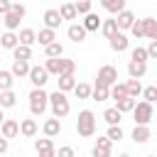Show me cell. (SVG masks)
I'll return each mask as SVG.
<instances>
[{
	"label": "cell",
	"mask_w": 157,
	"mask_h": 157,
	"mask_svg": "<svg viewBox=\"0 0 157 157\" xmlns=\"http://www.w3.org/2000/svg\"><path fill=\"white\" fill-rule=\"evenodd\" d=\"M49 108H52V118L61 120V118H66V115H69V110H71V103H69L66 93H61V91H54V93H49Z\"/></svg>",
	"instance_id": "1"
},
{
	"label": "cell",
	"mask_w": 157,
	"mask_h": 157,
	"mask_svg": "<svg viewBox=\"0 0 157 157\" xmlns=\"http://www.w3.org/2000/svg\"><path fill=\"white\" fill-rule=\"evenodd\" d=\"M27 98H29V113L32 115H44V110L49 108V93L44 88H32Z\"/></svg>",
	"instance_id": "2"
},
{
	"label": "cell",
	"mask_w": 157,
	"mask_h": 157,
	"mask_svg": "<svg viewBox=\"0 0 157 157\" xmlns=\"http://www.w3.org/2000/svg\"><path fill=\"white\" fill-rule=\"evenodd\" d=\"M76 132L81 135V137H91L93 132H96V115H93V110H81L78 113V120H76Z\"/></svg>",
	"instance_id": "3"
},
{
	"label": "cell",
	"mask_w": 157,
	"mask_h": 157,
	"mask_svg": "<svg viewBox=\"0 0 157 157\" xmlns=\"http://www.w3.org/2000/svg\"><path fill=\"white\" fill-rule=\"evenodd\" d=\"M118 83V69L113 64H105L98 69V76H96V86H103V88H113Z\"/></svg>",
	"instance_id": "4"
},
{
	"label": "cell",
	"mask_w": 157,
	"mask_h": 157,
	"mask_svg": "<svg viewBox=\"0 0 157 157\" xmlns=\"http://www.w3.org/2000/svg\"><path fill=\"white\" fill-rule=\"evenodd\" d=\"M132 118H135V125H150V120L155 118V110H152L150 103L137 101V105H135V110H132Z\"/></svg>",
	"instance_id": "5"
},
{
	"label": "cell",
	"mask_w": 157,
	"mask_h": 157,
	"mask_svg": "<svg viewBox=\"0 0 157 157\" xmlns=\"http://www.w3.org/2000/svg\"><path fill=\"white\" fill-rule=\"evenodd\" d=\"M91 155H93V157H113V142H110L105 135H103V137H98V140L93 142Z\"/></svg>",
	"instance_id": "6"
},
{
	"label": "cell",
	"mask_w": 157,
	"mask_h": 157,
	"mask_svg": "<svg viewBox=\"0 0 157 157\" xmlns=\"http://www.w3.org/2000/svg\"><path fill=\"white\" fill-rule=\"evenodd\" d=\"M34 150H37L39 157H56L54 140H49V137H39V140H34Z\"/></svg>",
	"instance_id": "7"
},
{
	"label": "cell",
	"mask_w": 157,
	"mask_h": 157,
	"mask_svg": "<svg viewBox=\"0 0 157 157\" xmlns=\"http://www.w3.org/2000/svg\"><path fill=\"white\" fill-rule=\"evenodd\" d=\"M27 78L32 81V86H34V88H44V83L49 81V74H47V69H44V66H32Z\"/></svg>",
	"instance_id": "8"
},
{
	"label": "cell",
	"mask_w": 157,
	"mask_h": 157,
	"mask_svg": "<svg viewBox=\"0 0 157 157\" xmlns=\"http://www.w3.org/2000/svg\"><path fill=\"white\" fill-rule=\"evenodd\" d=\"M113 20H115V25H118V32H125V29H130V27L135 25V15H132V10H123V12L115 15Z\"/></svg>",
	"instance_id": "9"
},
{
	"label": "cell",
	"mask_w": 157,
	"mask_h": 157,
	"mask_svg": "<svg viewBox=\"0 0 157 157\" xmlns=\"http://www.w3.org/2000/svg\"><path fill=\"white\" fill-rule=\"evenodd\" d=\"M0 135H2L5 140L17 137V135H20V123H17V120H12V118H5V123L0 125Z\"/></svg>",
	"instance_id": "10"
},
{
	"label": "cell",
	"mask_w": 157,
	"mask_h": 157,
	"mask_svg": "<svg viewBox=\"0 0 157 157\" xmlns=\"http://www.w3.org/2000/svg\"><path fill=\"white\" fill-rule=\"evenodd\" d=\"M61 22H64V20H61L59 10H54V7L44 10V27H47V29H54V32H56V27H59Z\"/></svg>",
	"instance_id": "11"
},
{
	"label": "cell",
	"mask_w": 157,
	"mask_h": 157,
	"mask_svg": "<svg viewBox=\"0 0 157 157\" xmlns=\"http://www.w3.org/2000/svg\"><path fill=\"white\" fill-rule=\"evenodd\" d=\"M66 34H69V39L74 42V44H81L83 39H86V29H83V25L81 22H74V25H69V29H66Z\"/></svg>",
	"instance_id": "12"
},
{
	"label": "cell",
	"mask_w": 157,
	"mask_h": 157,
	"mask_svg": "<svg viewBox=\"0 0 157 157\" xmlns=\"http://www.w3.org/2000/svg\"><path fill=\"white\" fill-rule=\"evenodd\" d=\"M108 44H110V49H113V52H118V54H120V52H125V49L130 47V39H128V34H125V32H118L115 37H110V39H108Z\"/></svg>",
	"instance_id": "13"
},
{
	"label": "cell",
	"mask_w": 157,
	"mask_h": 157,
	"mask_svg": "<svg viewBox=\"0 0 157 157\" xmlns=\"http://www.w3.org/2000/svg\"><path fill=\"white\" fill-rule=\"evenodd\" d=\"M42 130H44V137H56L59 132H61V120H56V118H47L44 120V125H42Z\"/></svg>",
	"instance_id": "14"
},
{
	"label": "cell",
	"mask_w": 157,
	"mask_h": 157,
	"mask_svg": "<svg viewBox=\"0 0 157 157\" xmlns=\"http://www.w3.org/2000/svg\"><path fill=\"white\" fill-rule=\"evenodd\" d=\"M150 137H152V132H150L147 125H135V128H132V142H135V145H145Z\"/></svg>",
	"instance_id": "15"
},
{
	"label": "cell",
	"mask_w": 157,
	"mask_h": 157,
	"mask_svg": "<svg viewBox=\"0 0 157 157\" xmlns=\"http://www.w3.org/2000/svg\"><path fill=\"white\" fill-rule=\"evenodd\" d=\"M17 39H20V47H29L32 49V44H37V32L29 29V27H25V29H20Z\"/></svg>",
	"instance_id": "16"
},
{
	"label": "cell",
	"mask_w": 157,
	"mask_h": 157,
	"mask_svg": "<svg viewBox=\"0 0 157 157\" xmlns=\"http://www.w3.org/2000/svg\"><path fill=\"white\" fill-rule=\"evenodd\" d=\"M37 130H39V125H37L34 118H25V120L20 123V135H25V137H34Z\"/></svg>",
	"instance_id": "17"
},
{
	"label": "cell",
	"mask_w": 157,
	"mask_h": 157,
	"mask_svg": "<svg viewBox=\"0 0 157 157\" xmlns=\"http://www.w3.org/2000/svg\"><path fill=\"white\" fill-rule=\"evenodd\" d=\"M101 7L108 10V12H113V15H120L123 10H128L125 0H101Z\"/></svg>",
	"instance_id": "18"
},
{
	"label": "cell",
	"mask_w": 157,
	"mask_h": 157,
	"mask_svg": "<svg viewBox=\"0 0 157 157\" xmlns=\"http://www.w3.org/2000/svg\"><path fill=\"white\" fill-rule=\"evenodd\" d=\"M81 25H83V29H86V32H96V29H101L103 20H101L96 12H88V15L83 17V22H81Z\"/></svg>",
	"instance_id": "19"
},
{
	"label": "cell",
	"mask_w": 157,
	"mask_h": 157,
	"mask_svg": "<svg viewBox=\"0 0 157 157\" xmlns=\"http://www.w3.org/2000/svg\"><path fill=\"white\" fill-rule=\"evenodd\" d=\"M29 61H12V69H10V74L15 76V78H27L29 76Z\"/></svg>",
	"instance_id": "20"
},
{
	"label": "cell",
	"mask_w": 157,
	"mask_h": 157,
	"mask_svg": "<svg viewBox=\"0 0 157 157\" xmlns=\"http://www.w3.org/2000/svg\"><path fill=\"white\" fill-rule=\"evenodd\" d=\"M128 74H130V78L140 81V78L147 74V64H140V61H128Z\"/></svg>",
	"instance_id": "21"
},
{
	"label": "cell",
	"mask_w": 157,
	"mask_h": 157,
	"mask_svg": "<svg viewBox=\"0 0 157 157\" xmlns=\"http://www.w3.org/2000/svg\"><path fill=\"white\" fill-rule=\"evenodd\" d=\"M37 42H39V44H42V47L47 49L49 44H54V42H56V32H54V29H47V27H44V29H39V32H37Z\"/></svg>",
	"instance_id": "22"
},
{
	"label": "cell",
	"mask_w": 157,
	"mask_h": 157,
	"mask_svg": "<svg viewBox=\"0 0 157 157\" xmlns=\"http://www.w3.org/2000/svg\"><path fill=\"white\" fill-rule=\"evenodd\" d=\"M142 27H145V37L150 42H157V20L155 17H145L142 20Z\"/></svg>",
	"instance_id": "23"
},
{
	"label": "cell",
	"mask_w": 157,
	"mask_h": 157,
	"mask_svg": "<svg viewBox=\"0 0 157 157\" xmlns=\"http://www.w3.org/2000/svg\"><path fill=\"white\" fill-rule=\"evenodd\" d=\"M20 44V39H17V34L15 32H2V37H0V47H5V49H15Z\"/></svg>",
	"instance_id": "24"
},
{
	"label": "cell",
	"mask_w": 157,
	"mask_h": 157,
	"mask_svg": "<svg viewBox=\"0 0 157 157\" xmlns=\"http://www.w3.org/2000/svg\"><path fill=\"white\" fill-rule=\"evenodd\" d=\"M103 120L108 123V128H113V125H120L123 115L118 113V108H105V113H103Z\"/></svg>",
	"instance_id": "25"
},
{
	"label": "cell",
	"mask_w": 157,
	"mask_h": 157,
	"mask_svg": "<svg viewBox=\"0 0 157 157\" xmlns=\"http://www.w3.org/2000/svg\"><path fill=\"white\" fill-rule=\"evenodd\" d=\"M12 59H15V61H29V59H32V49L17 44V47L12 49Z\"/></svg>",
	"instance_id": "26"
},
{
	"label": "cell",
	"mask_w": 157,
	"mask_h": 157,
	"mask_svg": "<svg viewBox=\"0 0 157 157\" xmlns=\"http://www.w3.org/2000/svg\"><path fill=\"white\" fill-rule=\"evenodd\" d=\"M56 81H59L56 91H61V93H66V91H74V88H76V78H74V76H59Z\"/></svg>",
	"instance_id": "27"
},
{
	"label": "cell",
	"mask_w": 157,
	"mask_h": 157,
	"mask_svg": "<svg viewBox=\"0 0 157 157\" xmlns=\"http://www.w3.org/2000/svg\"><path fill=\"white\" fill-rule=\"evenodd\" d=\"M12 83H15V76L5 69H0V93L2 91H12Z\"/></svg>",
	"instance_id": "28"
},
{
	"label": "cell",
	"mask_w": 157,
	"mask_h": 157,
	"mask_svg": "<svg viewBox=\"0 0 157 157\" xmlns=\"http://www.w3.org/2000/svg\"><path fill=\"white\" fill-rule=\"evenodd\" d=\"M20 20H22L20 15L10 12V15H5V17H2V25H5V29H7V32H15V29L20 27Z\"/></svg>",
	"instance_id": "29"
},
{
	"label": "cell",
	"mask_w": 157,
	"mask_h": 157,
	"mask_svg": "<svg viewBox=\"0 0 157 157\" xmlns=\"http://www.w3.org/2000/svg\"><path fill=\"white\" fill-rule=\"evenodd\" d=\"M101 32H103V37H105V39L115 37V34H118V25H115V20H103V25H101Z\"/></svg>",
	"instance_id": "30"
},
{
	"label": "cell",
	"mask_w": 157,
	"mask_h": 157,
	"mask_svg": "<svg viewBox=\"0 0 157 157\" xmlns=\"http://www.w3.org/2000/svg\"><path fill=\"white\" fill-rule=\"evenodd\" d=\"M125 88H128V98H135V101H137V96H142V83L135 81V78H130V81L125 83Z\"/></svg>",
	"instance_id": "31"
},
{
	"label": "cell",
	"mask_w": 157,
	"mask_h": 157,
	"mask_svg": "<svg viewBox=\"0 0 157 157\" xmlns=\"http://www.w3.org/2000/svg\"><path fill=\"white\" fill-rule=\"evenodd\" d=\"M59 15H61V20H76V17H78L74 2H64V5L59 7Z\"/></svg>",
	"instance_id": "32"
},
{
	"label": "cell",
	"mask_w": 157,
	"mask_h": 157,
	"mask_svg": "<svg viewBox=\"0 0 157 157\" xmlns=\"http://www.w3.org/2000/svg\"><path fill=\"white\" fill-rule=\"evenodd\" d=\"M110 98H113L115 103H120L123 98H128V88H125V83H115V86L110 88Z\"/></svg>",
	"instance_id": "33"
},
{
	"label": "cell",
	"mask_w": 157,
	"mask_h": 157,
	"mask_svg": "<svg viewBox=\"0 0 157 157\" xmlns=\"http://www.w3.org/2000/svg\"><path fill=\"white\" fill-rule=\"evenodd\" d=\"M15 103H17L15 91H2V93H0V108H12Z\"/></svg>",
	"instance_id": "34"
},
{
	"label": "cell",
	"mask_w": 157,
	"mask_h": 157,
	"mask_svg": "<svg viewBox=\"0 0 157 157\" xmlns=\"http://www.w3.org/2000/svg\"><path fill=\"white\" fill-rule=\"evenodd\" d=\"M135 105H137V101L135 98H123L120 103H115V108H118V113L123 115V113H132L135 110Z\"/></svg>",
	"instance_id": "35"
},
{
	"label": "cell",
	"mask_w": 157,
	"mask_h": 157,
	"mask_svg": "<svg viewBox=\"0 0 157 157\" xmlns=\"http://www.w3.org/2000/svg\"><path fill=\"white\" fill-rule=\"evenodd\" d=\"M44 54H47V59H61V54H64V47H61L59 42H54V44H49V47L44 49Z\"/></svg>",
	"instance_id": "36"
},
{
	"label": "cell",
	"mask_w": 157,
	"mask_h": 157,
	"mask_svg": "<svg viewBox=\"0 0 157 157\" xmlns=\"http://www.w3.org/2000/svg\"><path fill=\"white\" fill-rule=\"evenodd\" d=\"M91 98L93 101H108L110 98V88H103V86H93V91H91Z\"/></svg>",
	"instance_id": "37"
},
{
	"label": "cell",
	"mask_w": 157,
	"mask_h": 157,
	"mask_svg": "<svg viewBox=\"0 0 157 157\" xmlns=\"http://www.w3.org/2000/svg\"><path fill=\"white\" fill-rule=\"evenodd\" d=\"M130 61H140V64H147V49L145 47H135L130 52Z\"/></svg>",
	"instance_id": "38"
},
{
	"label": "cell",
	"mask_w": 157,
	"mask_h": 157,
	"mask_svg": "<svg viewBox=\"0 0 157 157\" xmlns=\"http://www.w3.org/2000/svg\"><path fill=\"white\" fill-rule=\"evenodd\" d=\"M105 137H108L110 142H120V140L125 137V132H123V128H120V125H113V128H108Z\"/></svg>",
	"instance_id": "39"
},
{
	"label": "cell",
	"mask_w": 157,
	"mask_h": 157,
	"mask_svg": "<svg viewBox=\"0 0 157 157\" xmlns=\"http://www.w3.org/2000/svg\"><path fill=\"white\" fill-rule=\"evenodd\" d=\"M44 69H47V74H54V76H59V74H61V59H47Z\"/></svg>",
	"instance_id": "40"
},
{
	"label": "cell",
	"mask_w": 157,
	"mask_h": 157,
	"mask_svg": "<svg viewBox=\"0 0 157 157\" xmlns=\"http://www.w3.org/2000/svg\"><path fill=\"white\" fill-rule=\"evenodd\" d=\"M76 71V61L74 59H61V74L59 76H74Z\"/></svg>",
	"instance_id": "41"
},
{
	"label": "cell",
	"mask_w": 157,
	"mask_h": 157,
	"mask_svg": "<svg viewBox=\"0 0 157 157\" xmlns=\"http://www.w3.org/2000/svg\"><path fill=\"white\" fill-rule=\"evenodd\" d=\"M91 91H93V86H88V83H76V88H74V93H76V98H91Z\"/></svg>",
	"instance_id": "42"
},
{
	"label": "cell",
	"mask_w": 157,
	"mask_h": 157,
	"mask_svg": "<svg viewBox=\"0 0 157 157\" xmlns=\"http://www.w3.org/2000/svg\"><path fill=\"white\" fill-rule=\"evenodd\" d=\"M142 101L152 105V103L157 101V86H145V88H142Z\"/></svg>",
	"instance_id": "43"
},
{
	"label": "cell",
	"mask_w": 157,
	"mask_h": 157,
	"mask_svg": "<svg viewBox=\"0 0 157 157\" xmlns=\"http://www.w3.org/2000/svg\"><path fill=\"white\" fill-rule=\"evenodd\" d=\"M74 7H76V15H88V12H93L91 0H78V2H74Z\"/></svg>",
	"instance_id": "44"
},
{
	"label": "cell",
	"mask_w": 157,
	"mask_h": 157,
	"mask_svg": "<svg viewBox=\"0 0 157 157\" xmlns=\"http://www.w3.org/2000/svg\"><path fill=\"white\" fill-rule=\"evenodd\" d=\"M130 32H132V37H135V39H142V37H145V27H142V20H135V25L130 27Z\"/></svg>",
	"instance_id": "45"
},
{
	"label": "cell",
	"mask_w": 157,
	"mask_h": 157,
	"mask_svg": "<svg viewBox=\"0 0 157 157\" xmlns=\"http://www.w3.org/2000/svg\"><path fill=\"white\" fill-rule=\"evenodd\" d=\"M76 152H74V147L71 145H61L59 150H56V157H74Z\"/></svg>",
	"instance_id": "46"
},
{
	"label": "cell",
	"mask_w": 157,
	"mask_h": 157,
	"mask_svg": "<svg viewBox=\"0 0 157 157\" xmlns=\"http://www.w3.org/2000/svg\"><path fill=\"white\" fill-rule=\"evenodd\" d=\"M10 10H12V2L10 0H0V15L5 17V15H10Z\"/></svg>",
	"instance_id": "47"
},
{
	"label": "cell",
	"mask_w": 157,
	"mask_h": 157,
	"mask_svg": "<svg viewBox=\"0 0 157 157\" xmlns=\"http://www.w3.org/2000/svg\"><path fill=\"white\" fill-rule=\"evenodd\" d=\"M145 49H147V59H157V42H150Z\"/></svg>",
	"instance_id": "48"
},
{
	"label": "cell",
	"mask_w": 157,
	"mask_h": 157,
	"mask_svg": "<svg viewBox=\"0 0 157 157\" xmlns=\"http://www.w3.org/2000/svg\"><path fill=\"white\" fill-rule=\"evenodd\" d=\"M10 12H15V15L25 17V12H27V10H25V5H22V2H12V10H10Z\"/></svg>",
	"instance_id": "49"
},
{
	"label": "cell",
	"mask_w": 157,
	"mask_h": 157,
	"mask_svg": "<svg viewBox=\"0 0 157 157\" xmlns=\"http://www.w3.org/2000/svg\"><path fill=\"white\" fill-rule=\"evenodd\" d=\"M7 147H10V140H5V137L0 135V155H2V152H7Z\"/></svg>",
	"instance_id": "50"
},
{
	"label": "cell",
	"mask_w": 157,
	"mask_h": 157,
	"mask_svg": "<svg viewBox=\"0 0 157 157\" xmlns=\"http://www.w3.org/2000/svg\"><path fill=\"white\" fill-rule=\"evenodd\" d=\"M5 123V115H2V108H0V125Z\"/></svg>",
	"instance_id": "51"
},
{
	"label": "cell",
	"mask_w": 157,
	"mask_h": 157,
	"mask_svg": "<svg viewBox=\"0 0 157 157\" xmlns=\"http://www.w3.org/2000/svg\"><path fill=\"white\" fill-rule=\"evenodd\" d=\"M120 157H130V155H120Z\"/></svg>",
	"instance_id": "52"
},
{
	"label": "cell",
	"mask_w": 157,
	"mask_h": 157,
	"mask_svg": "<svg viewBox=\"0 0 157 157\" xmlns=\"http://www.w3.org/2000/svg\"><path fill=\"white\" fill-rule=\"evenodd\" d=\"M147 157H157V155H147Z\"/></svg>",
	"instance_id": "53"
},
{
	"label": "cell",
	"mask_w": 157,
	"mask_h": 157,
	"mask_svg": "<svg viewBox=\"0 0 157 157\" xmlns=\"http://www.w3.org/2000/svg\"><path fill=\"white\" fill-rule=\"evenodd\" d=\"M0 37H2V32H0Z\"/></svg>",
	"instance_id": "54"
}]
</instances>
